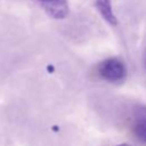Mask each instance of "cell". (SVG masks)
<instances>
[{"mask_svg":"<svg viewBox=\"0 0 146 146\" xmlns=\"http://www.w3.org/2000/svg\"><path fill=\"white\" fill-rule=\"evenodd\" d=\"M97 72L102 79L111 83H122L127 78V68L119 58H106L97 66Z\"/></svg>","mask_w":146,"mask_h":146,"instance_id":"1","label":"cell"},{"mask_svg":"<svg viewBox=\"0 0 146 146\" xmlns=\"http://www.w3.org/2000/svg\"><path fill=\"white\" fill-rule=\"evenodd\" d=\"M116 146H131L129 144H120V145H116Z\"/></svg>","mask_w":146,"mask_h":146,"instance_id":"5","label":"cell"},{"mask_svg":"<svg viewBox=\"0 0 146 146\" xmlns=\"http://www.w3.org/2000/svg\"><path fill=\"white\" fill-rule=\"evenodd\" d=\"M96 7L102 17L111 25H116L117 19L113 13L112 0H96Z\"/></svg>","mask_w":146,"mask_h":146,"instance_id":"4","label":"cell"},{"mask_svg":"<svg viewBox=\"0 0 146 146\" xmlns=\"http://www.w3.org/2000/svg\"><path fill=\"white\" fill-rule=\"evenodd\" d=\"M43 10L55 19H63L68 15L67 0H34Z\"/></svg>","mask_w":146,"mask_h":146,"instance_id":"2","label":"cell"},{"mask_svg":"<svg viewBox=\"0 0 146 146\" xmlns=\"http://www.w3.org/2000/svg\"><path fill=\"white\" fill-rule=\"evenodd\" d=\"M144 64H145V68H146V54H145V57H144Z\"/></svg>","mask_w":146,"mask_h":146,"instance_id":"6","label":"cell"},{"mask_svg":"<svg viewBox=\"0 0 146 146\" xmlns=\"http://www.w3.org/2000/svg\"><path fill=\"white\" fill-rule=\"evenodd\" d=\"M131 128L135 136L146 144V107L137 106L132 111Z\"/></svg>","mask_w":146,"mask_h":146,"instance_id":"3","label":"cell"}]
</instances>
